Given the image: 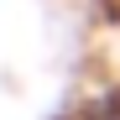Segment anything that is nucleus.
Returning <instances> with one entry per match:
<instances>
[{
	"mask_svg": "<svg viewBox=\"0 0 120 120\" xmlns=\"http://www.w3.org/2000/svg\"><path fill=\"white\" fill-rule=\"evenodd\" d=\"M73 120H120V89H105V94L84 99L73 110Z\"/></svg>",
	"mask_w": 120,
	"mask_h": 120,
	"instance_id": "obj_1",
	"label": "nucleus"
}]
</instances>
